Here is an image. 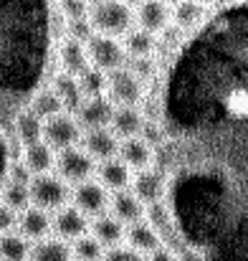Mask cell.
<instances>
[{
  "label": "cell",
  "instance_id": "obj_1",
  "mask_svg": "<svg viewBox=\"0 0 248 261\" xmlns=\"http://www.w3.org/2000/svg\"><path fill=\"white\" fill-rule=\"evenodd\" d=\"M89 20H91V25L99 36H112V38L127 36L132 31V25L137 23V18L132 13V5H127L122 0H99V3H94L91 10H89Z\"/></svg>",
  "mask_w": 248,
  "mask_h": 261
},
{
  "label": "cell",
  "instance_id": "obj_2",
  "mask_svg": "<svg viewBox=\"0 0 248 261\" xmlns=\"http://www.w3.org/2000/svg\"><path fill=\"white\" fill-rule=\"evenodd\" d=\"M69 198H71V185L56 173L36 175L31 182V203L46 213L61 211L64 205H69Z\"/></svg>",
  "mask_w": 248,
  "mask_h": 261
},
{
  "label": "cell",
  "instance_id": "obj_3",
  "mask_svg": "<svg viewBox=\"0 0 248 261\" xmlns=\"http://www.w3.org/2000/svg\"><path fill=\"white\" fill-rule=\"evenodd\" d=\"M84 137V129L79 124V119L69 112L64 114H56L51 119L43 122V142L59 155L64 150H71V147H79Z\"/></svg>",
  "mask_w": 248,
  "mask_h": 261
},
{
  "label": "cell",
  "instance_id": "obj_4",
  "mask_svg": "<svg viewBox=\"0 0 248 261\" xmlns=\"http://www.w3.org/2000/svg\"><path fill=\"white\" fill-rule=\"evenodd\" d=\"M86 54H89L91 66L104 74L124 69V61H127V51H124L122 41L112 38V36H99V33L86 43Z\"/></svg>",
  "mask_w": 248,
  "mask_h": 261
},
{
  "label": "cell",
  "instance_id": "obj_5",
  "mask_svg": "<svg viewBox=\"0 0 248 261\" xmlns=\"http://www.w3.org/2000/svg\"><path fill=\"white\" fill-rule=\"evenodd\" d=\"M106 99L114 107H140L145 99V84L129 69L112 71L106 84Z\"/></svg>",
  "mask_w": 248,
  "mask_h": 261
},
{
  "label": "cell",
  "instance_id": "obj_6",
  "mask_svg": "<svg viewBox=\"0 0 248 261\" xmlns=\"http://www.w3.org/2000/svg\"><path fill=\"white\" fill-rule=\"evenodd\" d=\"M96 160L91 155L84 152V147H71L56 155V175L64 177L69 185H79L91 180V175L96 173Z\"/></svg>",
  "mask_w": 248,
  "mask_h": 261
},
{
  "label": "cell",
  "instance_id": "obj_7",
  "mask_svg": "<svg viewBox=\"0 0 248 261\" xmlns=\"http://www.w3.org/2000/svg\"><path fill=\"white\" fill-rule=\"evenodd\" d=\"M109 190L99 182V180H86V182H79L74 185L71 190V203L81 211L86 218H99L109 211Z\"/></svg>",
  "mask_w": 248,
  "mask_h": 261
},
{
  "label": "cell",
  "instance_id": "obj_8",
  "mask_svg": "<svg viewBox=\"0 0 248 261\" xmlns=\"http://www.w3.org/2000/svg\"><path fill=\"white\" fill-rule=\"evenodd\" d=\"M119 145H122V140L109 127H104V129H89V132H84V137H81L84 152L91 155L96 163L114 160L119 155Z\"/></svg>",
  "mask_w": 248,
  "mask_h": 261
},
{
  "label": "cell",
  "instance_id": "obj_9",
  "mask_svg": "<svg viewBox=\"0 0 248 261\" xmlns=\"http://www.w3.org/2000/svg\"><path fill=\"white\" fill-rule=\"evenodd\" d=\"M165 185H167V180L160 168H147V170L134 173L129 190H132L145 205H155V203H162Z\"/></svg>",
  "mask_w": 248,
  "mask_h": 261
},
{
  "label": "cell",
  "instance_id": "obj_10",
  "mask_svg": "<svg viewBox=\"0 0 248 261\" xmlns=\"http://www.w3.org/2000/svg\"><path fill=\"white\" fill-rule=\"evenodd\" d=\"M134 18H137V28L157 36V33H165L167 28H170V23H172V8L167 5L165 0H145V3H140Z\"/></svg>",
  "mask_w": 248,
  "mask_h": 261
},
{
  "label": "cell",
  "instance_id": "obj_11",
  "mask_svg": "<svg viewBox=\"0 0 248 261\" xmlns=\"http://www.w3.org/2000/svg\"><path fill=\"white\" fill-rule=\"evenodd\" d=\"M114 109L117 107L106 96H96V99H84V104L79 107V112L74 117L79 119L84 132H89V129H104V127L112 124Z\"/></svg>",
  "mask_w": 248,
  "mask_h": 261
},
{
  "label": "cell",
  "instance_id": "obj_12",
  "mask_svg": "<svg viewBox=\"0 0 248 261\" xmlns=\"http://www.w3.org/2000/svg\"><path fill=\"white\" fill-rule=\"evenodd\" d=\"M89 218L84 216L81 211L71 203V205H64L61 211L53 213V233L64 241H76L89 233Z\"/></svg>",
  "mask_w": 248,
  "mask_h": 261
},
{
  "label": "cell",
  "instance_id": "obj_13",
  "mask_svg": "<svg viewBox=\"0 0 248 261\" xmlns=\"http://www.w3.org/2000/svg\"><path fill=\"white\" fill-rule=\"evenodd\" d=\"M109 213H112L117 221H122L124 226H132V223L145 221V216H147V205H145L132 190H122V193H112Z\"/></svg>",
  "mask_w": 248,
  "mask_h": 261
},
{
  "label": "cell",
  "instance_id": "obj_14",
  "mask_svg": "<svg viewBox=\"0 0 248 261\" xmlns=\"http://www.w3.org/2000/svg\"><path fill=\"white\" fill-rule=\"evenodd\" d=\"M51 231H53V216H51V213H46V211H41V208H36V205H31L28 211L20 213L18 233H20L23 239L38 244V241L48 239Z\"/></svg>",
  "mask_w": 248,
  "mask_h": 261
},
{
  "label": "cell",
  "instance_id": "obj_15",
  "mask_svg": "<svg viewBox=\"0 0 248 261\" xmlns=\"http://www.w3.org/2000/svg\"><path fill=\"white\" fill-rule=\"evenodd\" d=\"M89 233L104 246V249H114V246H122L127 241V226L122 221H117L112 213H104L99 218H91V226H89Z\"/></svg>",
  "mask_w": 248,
  "mask_h": 261
},
{
  "label": "cell",
  "instance_id": "obj_16",
  "mask_svg": "<svg viewBox=\"0 0 248 261\" xmlns=\"http://www.w3.org/2000/svg\"><path fill=\"white\" fill-rule=\"evenodd\" d=\"M145 122H147V117H145L142 107H117L109 129L119 140H132V137H140Z\"/></svg>",
  "mask_w": 248,
  "mask_h": 261
},
{
  "label": "cell",
  "instance_id": "obj_17",
  "mask_svg": "<svg viewBox=\"0 0 248 261\" xmlns=\"http://www.w3.org/2000/svg\"><path fill=\"white\" fill-rule=\"evenodd\" d=\"M117 158H119L129 170L140 173V170H147V168H150V163L155 160V150H152L142 137H132V140H122Z\"/></svg>",
  "mask_w": 248,
  "mask_h": 261
},
{
  "label": "cell",
  "instance_id": "obj_18",
  "mask_svg": "<svg viewBox=\"0 0 248 261\" xmlns=\"http://www.w3.org/2000/svg\"><path fill=\"white\" fill-rule=\"evenodd\" d=\"M59 61H61V71H64V74H71V76H76V79L91 66L89 54H86V46L71 41V38H64V41L59 43Z\"/></svg>",
  "mask_w": 248,
  "mask_h": 261
},
{
  "label": "cell",
  "instance_id": "obj_19",
  "mask_svg": "<svg viewBox=\"0 0 248 261\" xmlns=\"http://www.w3.org/2000/svg\"><path fill=\"white\" fill-rule=\"evenodd\" d=\"M96 177H99V182H101L106 190H112V193H122V190H127V188L132 185L134 173H132L119 158H114V160L99 163Z\"/></svg>",
  "mask_w": 248,
  "mask_h": 261
},
{
  "label": "cell",
  "instance_id": "obj_20",
  "mask_svg": "<svg viewBox=\"0 0 248 261\" xmlns=\"http://www.w3.org/2000/svg\"><path fill=\"white\" fill-rule=\"evenodd\" d=\"M51 89L56 91V96L61 99V104H64V109L69 114H76L79 112V107L84 104V94H81V87H79V79L76 76L59 71L51 79Z\"/></svg>",
  "mask_w": 248,
  "mask_h": 261
},
{
  "label": "cell",
  "instance_id": "obj_21",
  "mask_svg": "<svg viewBox=\"0 0 248 261\" xmlns=\"http://www.w3.org/2000/svg\"><path fill=\"white\" fill-rule=\"evenodd\" d=\"M127 246L145 254V256H150L152 251H157L162 246V236L147 221H140V223L127 226Z\"/></svg>",
  "mask_w": 248,
  "mask_h": 261
},
{
  "label": "cell",
  "instance_id": "obj_22",
  "mask_svg": "<svg viewBox=\"0 0 248 261\" xmlns=\"http://www.w3.org/2000/svg\"><path fill=\"white\" fill-rule=\"evenodd\" d=\"M23 163H25V168L36 175H48L56 170V152L41 140V142H36V145H28V147H23V158H20Z\"/></svg>",
  "mask_w": 248,
  "mask_h": 261
},
{
  "label": "cell",
  "instance_id": "obj_23",
  "mask_svg": "<svg viewBox=\"0 0 248 261\" xmlns=\"http://www.w3.org/2000/svg\"><path fill=\"white\" fill-rule=\"evenodd\" d=\"M28 261H74L71 244L59 239V236H48L38 244H33Z\"/></svg>",
  "mask_w": 248,
  "mask_h": 261
},
{
  "label": "cell",
  "instance_id": "obj_24",
  "mask_svg": "<svg viewBox=\"0 0 248 261\" xmlns=\"http://www.w3.org/2000/svg\"><path fill=\"white\" fill-rule=\"evenodd\" d=\"M13 135L23 147L36 145L43 140V119H38L31 109H23V112H18V117L13 122Z\"/></svg>",
  "mask_w": 248,
  "mask_h": 261
},
{
  "label": "cell",
  "instance_id": "obj_25",
  "mask_svg": "<svg viewBox=\"0 0 248 261\" xmlns=\"http://www.w3.org/2000/svg\"><path fill=\"white\" fill-rule=\"evenodd\" d=\"M122 46H124V51H127L129 59H145V56H152L155 54V48L160 46V41H157L155 33H147L142 28H132L124 36Z\"/></svg>",
  "mask_w": 248,
  "mask_h": 261
},
{
  "label": "cell",
  "instance_id": "obj_26",
  "mask_svg": "<svg viewBox=\"0 0 248 261\" xmlns=\"http://www.w3.org/2000/svg\"><path fill=\"white\" fill-rule=\"evenodd\" d=\"M33 244L23 239L18 231L0 236V261H28Z\"/></svg>",
  "mask_w": 248,
  "mask_h": 261
},
{
  "label": "cell",
  "instance_id": "obj_27",
  "mask_svg": "<svg viewBox=\"0 0 248 261\" xmlns=\"http://www.w3.org/2000/svg\"><path fill=\"white\" fill-rule=\"evenodd\" d=\"M28 109H31L38 119H43V122L51 119V117H56V114H64V112H66L53 89H41V91L33 96V101H31Z\"/></svg>",
  "mask_w": 248,
  "mask_h": 261
},
{
  "label": "cell",
  "instance_id": "obj_28",
  "mask_svg": "<svg viewBox=\"0 0 248 261\" xmlns=\"http://www.w3.org/2000/svg\"><path fill=\"white\" fill-rule=\"evenodd\" d=\"M0 203L13 208L15 213H23L28 211L33 203H31V185H18V182H3L0 188Z\"/></svg>",
  "mask_w": 248,
  "mask_h": 261
},
{
  "label": "cell",
  "instance_id": "obj_29",
  "mask_svg": "<svg viewBox=\"0 0 248 261\" xmlns=\"http://www.w3.org/2000/svg\"><path fill=\"white\" fill-rule=\"evenodd\" d=\"M203 15H205V8L200 3H195V0H180L172 8V25L180 28V31L182 28H192V25H198L203 20Z\"/></svg>",
  "mask_w": 248,
  "mask_h": 261
},
{
  "label": "cell",
  "instance_id": "obj_30",
  "mask_svg": "<svg viewBox=\"0 0 248 261\" xmlns=\"http://www.w3.org/2000/svg\"><path fill=\"white\" fill-rule=\"evenodd\" d=\"M106 84H109V74L89 66L79 76V87H81L84 99H96V96H104L106 94Z\"/></svg>",
  "mask_w": 248,
  "mask_h": 261
},
{
  "label": "cell",
  "instance_id": "obj_31",
  "mask_svg": "<svg viewBox=\"0 0 248 261\" xmlns=\"http://www.w3.org/2000/svg\"><path fill=\"white\" fill-rule=\"evenodd\" d=\"M71 251H74V261H101L104 254H106V249H104L91 233H86L81 239L71 241Z\"/></svg>",
  "mask_w": 248,
  "mask_h": 261
},
{
  "label": "cell",
  "instance_id": "obj_32",
  "mask_svg": "<svg viewBox=\"0 0 248 261\" xmlns=\"http://www.w3.org/2000/svg\"><path fill=\"white\" fill-rule=\"evenodd\" d=\"M145 221L162 236V233H170L172 231V216H170V211H167L162 203H155V205H147V216H145Z\"/></svg>",
  "mask_w": 248,
  "mask_h": 261
},
{
  "label": "cell",
  "instance_id": "obj_33",
  "mask_svg": "<svg viewBox=\"0 0 248 261\" xmlns=\"http://www.w3.org/2000/svg\"><path fill=\"white\" fill-rule=\"evenodd\" d=\"M226 109L236 119H248V89L238 87L226 96Z\"/></svg>",
  "mask_w": 248,
  "mask_h": 261
},
{
  "label": "cell",
  "instance_id": "obj_34",
  "mask_svg": "<svg viewBox=\"0 0 248 261\" xmlns=\"http://www.w3.org/2000/svg\"><path fill=\"white\" fill-rule=\"evenodd\" d=\"M94 36H96V31H94V25H91L89 18L69 20V23H66V38H71V41H76V43H84V46H86Z\"/></svg>",
  "mask_w": 248,
  "mask_h": 261
},
{
  "label": "cell",
  "instance_id": "obj_35",
  "mask_svg": "<svg viewBox=\"0 0 248 261\" xmlns=\"http://www.w3.org/2000/svg\"><path fill=\"white\" fill-rule=\"evenodd\" d=\"M89 10H91V3L89 0H59V13L69 20H81L89 18Z\"/></svg>",
  "mask_w": 248,
  "mask_h": 261
},
{
  "label": "cell",
  "instance_id": "obj_36",
  "mask_svg": "<svg viewBox=\"0 0 248 261\" xmlns=\"http://www.w3.org/2000/svg\"><path fill=\"white\" fill-rule=\"evenodd\" d=\"M129 71L145 84V82H150L155 74H157V61L152 59V56H145V59H132V64H129Z\"/></svg>",
  "mask_w": 248,
  "mask_h": 261
},
{
  "label": "cell",
  "instance_id": "obj_37",
  "mask_svg": "<svg viewBox=\"0 0 248 261\" xmlns=\"http://www.w3.org/2000/svg\"><path fill=\"white\" fill-rule=\"evenodd\" d=\"M5 180H8V182H18V185H31V182H33V173L25 168L23 160H10Z\"/></svg>",
  "mask_w": 248,
  "mask_h": 261
},
{
  "label": "cell",
  "instance_id": "obj_38",
  "mask_svg": "<svg viewBox=\"0 0 248 261\" xmlns=\"http://www.w3.org/2000/svg\"><path fill=\"white\" fill-rule=\"evenodd\" d=\"M101 261H147V256L140 254V251H134V249H129L127 244H122V246L106 249V254H104Z\"/></svg>",
  "mask_w": 248,
  "mask_h": 261
},
{
  "label": "cell",
  "instance_id": "obj_39",
  "mask_svg": "<svg viewBox=\"0 0 248 261\" xmlns=\"http://www.w3.org/2000/svg\"><path fill=\"white\" fill-rule=\"evenodd\" d=\"M140 137L155 150V147H162V129H160V124L155 122V119H147L145 122V127H142V132H140Z\"/></svg>",
  "mask_w": 248,
  "mask_h": 261
},
{
  "label": "cell",
  "instance_id": "obj_40",
  "mask_svg": "<svg viewBox=\"0 0 248 261\" xmlns=\"http://www.w3.org/2000/svg\"><path fill=\"white\" fill-rule=\"evenodd\" d=\"M18 221H20V213H15L13 208H8V205L0 203V236H5V233H15Z\"/></svg>",
  "mask_w": 248,
  "mask_h": 261
},
{
  "label": "cell",
  "instance_id": "obj_41",
  "mask_svg": "<svg viewBox=\"0 0 248 261\" xmlns=\"http://www.w3.org/2000/svg\"><path fill=\"white\" fill-rule=\"evenodd\" d=\"M147 261H180V259H177V254L170 251L167 246H160L157 251H152V254L147 256Z\"/></svg>",
  "mask_w": 248,
  "mask_h": 261
},
{
  "label": "cell",
  "instance_id": "obj_42",
  "mask_svg": "<svg viewBox=\"0 0 248 261\" xmlns=\"http://www.w3.org/2000/svg\"><path fill=\"white\" fill-rule=\"evenodd\" d=\"M195 3H200V5H203V8H205V5H213V3H215V0H195Z\"/></svg>",
  "mask_w": 248,
  "mask_h": 261
},
{
  "label": "cell",
  "instance_id": "obj_43",
  "mask_svg": "<svg viewBox=\"0 0 248 261\" xmlns=\"http://www.w3.org/2000/svg\"><path fill=\"white\" fill-rule=\"evenodd\" d=\"M122 3H127V5H134V3H145V0H122Z\"/></svg>",
  "mask_w": 248,
  "mask_h": 261
},
{
  "label": "cell",
  "instance_id": "obj_44",
  "mask_svg": "<svg viewBox=\"0 0 248 261\" xmlns=\"http://www.w3.org/2000/svg\"><path fill=\"white\" fill-rule=\"evenodd\" d=\"M165 3H180V0H165Z\"/></svg>",
  "mask_w": 248,
  "mask_h": 261
},
{
  "label": "cell",
  "instance_id": "obj_45",
  "mask_svg": "<svg viewBox=\"0 0 248 261\" xmlns=\"http://www.w3.org/2000/svg\"><path fill=\"white\" fill-rule=\"evenodd\" d=\"M89 3H91V5H94V3H99V0H89Z\"/></svg>",
  "mask_w": 248,
  "mask_h": 261
}]
</instances>
